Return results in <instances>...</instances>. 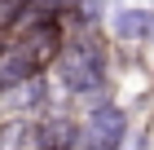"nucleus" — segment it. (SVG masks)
Instances as JSON below:
<instances>
[{"mask_svg": "<svg viewBox=\"0 0 154 150\" xmlns=\"http://www.w3.org/2000/svg\"><path fill=\"white\" fill-rule=\"evenodd\" d=\"M62 84H66L71 93H79V97L101 93V84H106V66H101V58H97L88 44H71L66 53H62Z\"/></svg>", "mask_w": 154, "mask_h": 150, "instance_id": "nucleus-1", "label": "nucleus"}, {"mask_svg": "<svg viewBox=\"0 0 154 150\" xmlns=\"http://www.w3.org/2000/svg\"><path fill=\"white\" fill-rule=\"evenodd\" d=\"M123 128H128V119H123L119 106H97L93 115H88V124H84V137H88L93 150H119Z\"/></svg>", "mask_w": 154, "mask_h": 150, "instance_id": "nucleus-2", "label": "nucleus"}, {"mask_svg": "<svg viewBox=\"0 0 154 150\" xmlns=\"http://www.w3.org/2000/svg\"><path fill=\"white\" fill-rule=\"evenodd\" d=\"M115 35L119 40H150L154 35V9H123L115 18Z\"/></svg>", "mask_w": 154, "mask_h": 150, "instance_id": "nucleus-3", "label": "nucleus"}, {"mask_svg": "<svg viewBox=\"0 0 154 150\" xmlns=\"http://www.w3.org/2000/svg\"><path fill=\"white\" fill-rule=\"evenodd\" d=\"M22 102H35V106H40V102H44V84L35 80V84H31V88H26V97H22Z\"/></svg>", "mask_w": 154, "mask_h": 150, "instance_id": "nucleus-4", "label": "nucleus"}, {"mask_svg": "<svg viewBox=\"0 0 154 150\" xmlns=\"http://www.w3.org/2000/svg\"><path fill=\"white\" fill-rule=\"evenodd\" d=\"M57 5H62V9H79L84 0H57Z\"/></svg>", "mask_w": 154, "mask_h": 150, "instance_id": "nucleus-5", "label": "nucleus"}]
</instances>
